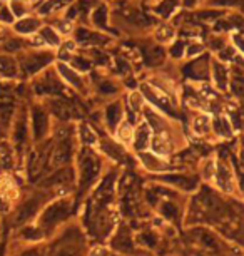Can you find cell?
I'll list each match as a JSON object with an SVG mask.
<instances>
[{
	"mask_svg": "<svg viewBox=\"0 0 244 256\" xmlns=\"http://www.w3.org/2000/svg\"><path fill=\"white\" fill-rule=\"evenodd\" d=\"M70 211V204L67 201H60L57 204H52L49 210L45 211V214L42 216V224L47 226H54L55 223H59L60 220H64Z\"/></svg>",
	"mask_w": 244,
	"mask_h": 256,
	"instance_id": "obj_1",
	"label": "cell"
},
{
	"mask_svg": "<svg viewBox=\"0 0 244 256\" xmlns=\"http://www.w3.org/2000/svg\"><path fill=\"white\" fill-rule=\"evenodd\" d=\"M97 174V164H95L94 159H85L82 162V182H90Z\"/></svg>",
	"mask_w": 244,
	"mask_h": 256,
	"instance_id": "obj_2",
	"label": "cell"
},
{
	"mask_svg": "<svg viewBox=\"0 0 244 256\" xmlns=\"http://www.w3.org/2000/svg\"><path fill=\"white\" fill-rule=\"evenodd\" d=\"M151 142V131L147 128V124H142L137 131V138H136V148L137 149H144L147 144Z\"/></svg>",
	"mask_w": 244,
	"mask_h": 256,
	"instance_id": "obj_3",
	"label": "cell"
},
{
	"mask_svg": "<svg viewBox=\"0 0 244 256\" xmlns=\"http://www.w3.org/2000/svg\"><path fill=\"white\" fill-rule=\"evenodd\" d=\"M216 180H218V184L224 188V190H231V174H229V169L226 166H219L218 168V174H216Z\"/></svg>",
	"mask_w": 244,
	"mask_h": 256,
	"instance_id": "obj_4",
	"label": "cell"
},
{
	"mask_svg": "<svg viewBox=\"0 0 244 256\" xmlns=\"http://www.w3.org/2000/svg\"><path fill=\"white\" fill-rule=\"evenodd\" d=\"M12 166V154L7 144L0 146V169H8Z\"/></svg>",
	"mask_w": 244,
	"mask_h": 256,
	"instance_id": "obj_5",
	"label": "cell"
},
{
	"mask_svg": "<svg viewBox=\"0 0 244 256\" xmlns=\"http://www.w3.org/2000/svg\"><path fill=\"white\" fill-rule=\"evenodd\" d=\"M39 27V22L35 20V18H23L15 26V28L18 32L22 34H28V32H33L35 28Z\"/></svg>",
	"mask_w": 244,
	"mask_h": 256,
	"instance_id": "obj_6",
	"label": "cell"
},
{
	"mask_svg": "<svg viewBox=\"0 0 244 256\" xmlns=\"http://www.w3.org/2000/svg\"><path fill=\"white\" fill-rule=\"evenodd\" d=\"M37 210V202H27L25 206L20 208V211H18V216H17V221L18 223H22V221H25L27 218H30V216L35 212Z\"/></svg>",
	"mask_w": 244,
	"mask_h": 256,
	"instance_id": "obj_7",
	"label": "cell"
},
{
	"mask_svg": "<svg viewBox=\"0 0 244 256\" xmlns=\"http://www.w3.org/2000/svg\"><path fill=\"white\" fill-rule=\"evenodd\" d=\"M152 149H154L157 154H167L169 152V144H167L164 136H156L154 141H152Z\"/></svg>",
	"mask_w": 244,
	"mask_h": 256,
	"instance_id": "obj_8",
	"label": "cell"
},
{
	"mask_svg": "<svg viewBox=\"0 0 244 256\" xmlns=\"http://www.w3.org/2000/svg\"><path fill=\"white\" fill-rule=\"evenodd\" d=\"M214 72H216V82H219V88H226V69H224V66L221 64H216L214 66Z\"/></svg>",
	"mask_w": 244,
	"mask_h": 256,
	"instance_id": "obj_9",
	"label": "cell"
},
{
	"mask_svg": "<svg viewBox=\"0 0 244 256\" xmlns=\"http://www.w3.org/2000/svg\"><path fill=\"white\" fill-rule=\"evenodd\" d=\"M119 138H121L124 142L131 141V138H132V129H131V126H129L127 122H124V124L121 126V129H119Z\"/></svg>",
	"mask_w": 244,
	"mask_h": 256,
	"instance_id": "obj_10",
	"label": "cell"
},
{
	"mask_svg": "<svg viewBox=\"0 0 244 256\" xmlns=\"http://www.w3.org/2000/svg\"><path fill=\"white\" fill-rule=\"evenodd\" d=\"M194 129H196V131H198L199 134L208 132V131H209V120L206 119V118H199V119H196V122H194Z\"/></svg>",
	"mask_w": 244,
	"mask_h": 256,
	"instance_id": "obj_11",
	"label": "cell"
},
{
	"mask_svg": "<svg viewBox=\"0 0 244 256\" xmlns=\"http://www.w3.org/2000/svg\"><path fill=\"white\" fill-rule=\"evenodd\" d=\"M218 129L223 136H229V132H231V124H229L226 119H218L216 120V131Z\"/></svg>",
	"mask_w": 244,
	"mask_h": 256,
	"instance_id": "obj_12",
	"label": "cell"
},
{
	"mask_svg": "<svg viewBox=\"0 0 244 256\" xmlns=\"http://www.w3.org/2000/svg\"><path fill=\"white\" fill-rule=\"evenodd\" d=\"M167 181L174 182V184H179L181 188H184V190H191V186H194V181L184 180V178H167Z\"/></svg>",
	"mask_w": 244,
	"mask_h": 256,
	"instance_id": "obj_13",
	"label": "cell"
},
{
	"mask_svg": "<svg viewBox=\"0 0 244 256\" xmlns=\"http://www.w3.org/2000/svg\"><path fill=\"white\" fill-rule=\"evenodd\" d=\"M162 212H164L166 218H169V220H176V214H178V210H176V208L172 206L171 202H166V204L162 206Z\"/></svg>",
	"mask_w": 244,
	"mask_h": 256,
	"instance_id": "obj_14",
	"label": "cell"
},
{
	"mask_svg": "<svg viewBox=\"0 0 244 256\" xmlns=\"http://www.w3.org/2000/svg\"><path fill=\"white\" fill-rule=\"evenodd\" d=\"M172 36H174V32H172L171 28H167V27H161L159 30L156 32V37L159 38L161 42H166V38H171Z\"/></svg>",
	"mask_w": 244,
	"mask_h": 256,
	"instance_id": "obj_15",
	"label": "cell"
},
{
	"mask_svg": "<svg viewBox=\"0 0 244 256\" xmlns=\"http://www.w3.org/2000/svg\"><path fill=\"white\" fill-rule=\"evenodd\" d=\"M117 116H119V108H117V106H112V108L109 109V124H111V126H116V122H117Z\"/></svg>",
	"mask_w": 244,
	"mask_h": 256,
	"instance_id": "obj_16",
	"label": "cell"
},
{
	"mask_svg": "<svg viewBox=\"0 0 244 256\" xmlns=\"http://www.w3.org/2000/svg\"><path fill=\"white\" fill-rule=\"evenodd\" d=\"M131 104H132V108H134V109H139V106L142 104L141 96H139V94H132V96H131Z\"/></svg>",
	"mask_w": 244,
	"mask_h": 256,
	"instance_id": "obj_17",
	"label": "cell"
},
{
	"mask_svg": "<svg viewBox=\"0 0 244 256\" xmlns=\"http://www.w3.org/2000/svg\"><path fill=\"white\" fill-rule=\"evenodd\" d=\"M57 256H79L77 253H75V251H70V250H64V251H60L59 254Z\"/></svg>",
	"mask_w": 244,
	"mask_h": 256,
	"instance_id": "obj_18",
	"label": "cell"
},
{
	"mask_svg": "<svg viewBox=\"0 0 244 256\" xmlns=\"http://www.w3.org/2000/svg\"><path fill=\"white\" fill-rule=\"evenodd\" d=\"M90 256H106V251L104 250H100V248H97V250H92V254Z\"/></svg>",
	"mask_w": 244,
	"mask_h": 256,
	"instance_id": "obj_19",
	"label": "cell"
},
{
	"mask_svg": "<svg viewBox=\"0 0 244 256\" xmlns=\"http://www.w3.org/2000/svg\"><path fill=\"white\" fill-rule=\"evenodd\" d=\"M22 256H40V253L37 250H33V251H28V253H25V254H22Z\"/></svg>",
	"mask_w": 244,
	"mask_h": 256,
	"instance_id": "obj_20",
	"label": "cell"
},
{
	"mask_svg": "<svg viewBox=\"0 0 244 256\" xmlns=\"http://www.w3.org/2000/svg\"><path fill=\"white\" fill-rule=\"evenodd\" d=\"M2 253H3V246H0V256H3Z\"/></svg>",
	"mask_w": 244,
	"mask_h": 256,
	"instance_id": "obj_21",
	"label": "cell"
}]
</instances>
